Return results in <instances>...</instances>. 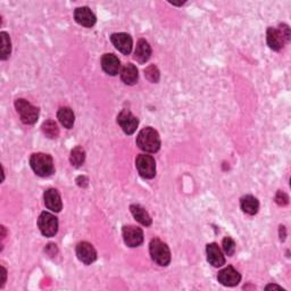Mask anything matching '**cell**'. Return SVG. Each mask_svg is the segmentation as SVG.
I'll use <instances>...</instances> for the list:
<instances>
[{"label": "cell", "instance_id": "1", "mask_svg": "<svg viewBox=\"0 0 291 291\" xmlns=\"http://www.w3.org/2000/svg\"><path fill=\"white\" fill-rule=\"evenodd\" d=\"M137 146L146 153H157L160 148V138L156 130L144 128L137 137Z\"/></svg>", "mask_w": 291, "mask_h": 291}, {"label": "cell", "instance_id": "2", "mask_svg": "<svg viewBox=\"0 0 291 291\" xmlns=\"http://www.w3.org/2000/svg\"><path fill=\"white\" fill-rule=\"evenodd\" d=\"M30 166L33 172L41 178L50 177L55 172L54 159L48 154L36 153L30 158Z\"/></svg>", "mask_w": 291, "mask_h": 291}, {"label": "cell", "instance_id": "3", "mask_svg": "<svg viewBox=\"0 0 291 291\" xmlns=\"http://www.w3.org/2000/svg\"><path fill=\"white\" fill-rule=\"evenodd\" d=\"M149 253L152 259L159 266H167L171 263V250L168 246L158 238H155L150 241Z\"/></svg>", "mask_w": 291, "mask_h": 291}, {"label": "cell", "instance_id": "4", "mask_svg": "<svg viewBox=\"0 0 291 291\" xmlns=\"http://www.w3.org/2000/svg\"><path fill=\"white\" fill-rule=\"evenodd\" d=\"M15 108L19 114L21 121L24 124L31 125L34 124L39 118V108L30 104L25 99H16L15 100Z\"/></svg>", "mask_w": 291, "mask_h": 291}, {"label": "cell", "instance_id": "5", "mask_svg": "<svg viewBox=\"0 0 291 291\" xmlns=\"http://www.w3.org/2000/svg\"><path fill=\"white\" fill-rule=\"evenodd\" d=\"M135 167L143 179H153L156 175V162L150 155H139L135 159Z\"/></svg>", "mask_w": 291, "mask_h": 291}, {"label": "cell", "instance_id": "6", "mask_svg": "<svg viewBox=\"0 0 291 291\" xmlns=\"http://www.w3.org/2000/svg\"><path fill=\"white\" fill-rule=\"evenodd\" d=\"M38 227L44 237L52 238L58 232V220L52 213L42 212L38 220Z\"/></svg>", "mask_w": 291, "mask_h": 291}, {"label": "cell", "instance_id": "7", "mask_svg": "<svg viewBox=\"0 0 291 291\" xmlns=\"http://www.w3.org/2000/svg\"><path fill=\"white\" fill-rule=\"evenodd\" d=\"M122 234L124 243L128 247H139L143 243V231L134 225H124Z\"/></svg>", "mask_w": 291, "mask_h": 291}, {"label": "cell", "instance_id": "8", "mask_svg": "<svg viewBox=\"0 0 291 291\" xmlns=\"http://www.w3.org/2000/svg\"><path fill=\"white\" fill-rule=\"evenodd\" d=\"M117 123L119 127L122 128L125 134L131 135L135 132V130L138 128L139 119L135 117L129 109H123L122 112L118 114Z\"/></svg>", "mask_w": 291, "mask_h": 291}, {"label": "cell", "instance_id": "9", "mask_svg": "<svg viewBox=\"0 0 291 291\" xmlns=\"http://www.w3.org/2000/svg\"><path fill=\"white\" fill-rule=\"evenodd\" d=\"M75 253H77L80 262H82L85 265H91L92 263L96 262L97 259L96 249H94L91 244H89L87 241H82L78 244Z\"/></svg>", "mask_w": 291, "mask_h": 291}, {"label": "cell", "instance_id": "10", "mask_svg": "<svg viewBox=\"0 0 291 291\" xmlns=\"http://www.w3.org/2000/svg\"><path fill=\"white\" fill-rule=\"evenodd\" d=\"M217 280L225 287H235L241 281V274L232 266H228L220 271L217 274Z\"/></svg>", "mask_w": 291, "mask_h": 291}, {"label": "cell", "instance_id": "11", "mask_svg": "<svg viewBox=\"0 0 291 291\" xmlns=\"http://www.w3.org/2000/svg\"><path fill=\"white\" fill-rule=\"evenodd\" d=\"M110 41L115 46L118 52H121L123 55H130L131 54L133 41L132 38L129 36L128 33H113L110 36Z\"/></svg>", "mask_w": 291, "mask_h": 291}, {"label": "cell", "instance_id": "12", "mask_svg": "<svg viewBox=\"0 0 291 291\" xmlns=\"http://www.w3.org/2000/svg\"><path fill=\"white\" fill-rule=\"evenodd\" d=\"M74 19L78 24L83 28H92L97 22L96 15H94L89 7H79L74 11Z\"/></svg>", "mask_w": 291, "mask_h": 291}, {"label": "cell", "instance_id": "13", "mask_svg": "<svg viewBox=\"0 0 291 291\" xmlns=\"http://www.w3.org/2000/svg\"><path fill=\"white\" fill-rule=\"evenodd\" d=\"M43 199H44V205H46V207L48 209L55 213L61 212L63 208V203L61 195H59L56 189L50 188L46 190L43 193Z\"/></svg>", "mask_w": 291, "mask_h": 291}, {"label": "cell", "instance_id": "14", "mask_svg": "<svg viewBox=\"0 0 291 291\" xmlns=\"http://www.w3.org/2000/svg\"><path fill=\"white\" fill-rule=\"evenodd\" d=\"M102 67L108 75L115 77L121 72V62L114 54H105L102 57Z\"/></svg>", "mask_w": 291, "mask_h": 291}, {"label": "cell", "instance_id": "15", "mask_svg": "<svg viewBox=\"0 0 291 291\" xmlns=\"http://www.w3.org/2000/svg\"><path fill=\"white\" fill-rule=\"evenodd\" d=\"M206 254H207L208 263L212 265V266L220 268L225 264V257L217 244L215 243L208 244L206 247Z\"/></svg>", "mask_w": 291, "mask_h": 291}, {"label": "cell", "instance_id": "16", "mask_svg": "<svg viewBox=\"0 0 291 291\" xmlns=\"http://www.w3.org/2000/svg\"><path fill=\"white\" fill-rule=\"evenodd\" d=\"M266 41L269 47L274 50V52H280L281 49L284 47L287 43L284 41L282 34L279 31V29L275 28H269L266 32Z\"/></svg>", "mask_w": 291, "mask_h": 291}, {"label": "cell", "instance_id": "17", "mask_svg": "<svg viewBox=\"0 0 291 291\" xmlns=\"http://www.w3.org/2000/svg\"><path fill=\"white\" fill-rule=\"evenodd\" d=\"M150 56H152V47L144 39H140L134 50V59L139 64H144L149 61Z\"/></svg>", "mask_w": 291, "mask_h": 291}, {"label": "cell", "instance_id": "18", "mask_svg": "<svg viewBox=\"0 0 291 291\" xmlns=\"http://www.w3.org/2000/svg\"><path fill=\"white\" fill-rule=\"evenodd\" d=\"M121 79L122 81L128 85H134L138 82L139 73L138 68L132 63L125 64L123 68L121 69Z\"/></svg>", "mask_w": 291, "mask_h": 291}, {"label": "cell", "instance_id": "19", "mask_svg": "<svg viewBox=\"0 0 291 291\" xmlns=\"http://www.w3.org/2000/svg\"><path fill=\"white\" fill-rule=\"evenodd\" d=\"M240 207H241L243 212L248 215H255L257 214L259 209V203L257 198H255L252 195H246L240 199Z\"/></svg>", "mask_w": 291, "mask_h": 291}, {"label": "cell", "instance_id": "20", "mask_svg": "<svg viewBox=\"0 0 291 291\" xmlns=\"http://www.w3.org/2000/svg\"><path fill=\"white\" fill-rule=\"evenodd\" d=\"M130 210H131L135 221H138L140 224L144 225V227H150V225H152L153 220L150 217V215L148 214L147 210H146L142 206H140L138 204H132L131 206H130Z\"/></svg>", "mask_w": 291, "mask_h": 291}, {"label": "cell", "instance_id": "21", "mask_svg": "<svg viewBox=\"0 0 291 291\" xmlns=\"http://www.w3.org/2000/svg\"><path fill=\"white\" fill-rule=\"evenodd\" d=\"M57 118L64 128L72 129L75 122V115L69 107H61L57 112Z\"/></svg>", "mask_w": 291, "mask_h": 291}, {"label": "cell", "instance_id": "22", "mask_svg": "<svg viewBox=\"0 0 291 291\" xmlns=\"http://www.w3.org/2000/svg\"><path fill=\"white\" fill-rule=\"evenodd\" d=\"M85 160V152L81 146H77L74 149H72L71 156H69V162L74 167L82 166Z\"/></svg>", "mask_w": 291, "mask_h": 291}, {"label": "cell", "instance_id": "23", "mask_svg": "<svg viewBox=\"0 0 291 291\" xmlns=\"http://www.w3.org/2000/svg\"><path fill=\"white\" fill-rule=\"evenodd\" d=\"M42 132L49 139H56L59 135V128L57 123L53 119H47L42 124Z\"/></svg>", "mask_w": 291, "mask_h": 291}, {"label": "cell", "instance_id": "24", "mask_svg": "<svg viewBox=\"0 0 291 291\" xmlns=\"http://www.w3.org/2000/svg\"><path fill=\"white\" fill-rule=\"evenodd\" d=\"M0 38H2V55H0V58H2V61H6L11 56L12 41L8 33L6 32L0 33Z\"/></svg>", "mask_w": 291, "mask_h": 291}, {"label": "cell", "instance_id": "25", "mask_svg": "<svg viewBox=\"0 0 291 291\" xmlns=\"http://www.w3.org/2000/svg\"><path fill=\"white\" fill-rule=\"evenodd\" d=\"M144 77L152 83H157L160 79L159 69L155 66V65H149V66L144 69Z\"/></svg>", "mask_w": 291, "mask_h": 291}, {"label": "cell", "instance_id": "26", "mask_svg": "<svg viewBox=\"0 0 291 291\" xmlns=\"http://www.w3.org/2000/svg\"><path fill=\"white\" fill-rule=\"evenodd\" d=\"M222 246H223L224 253L227 254L228 256H232L234 254V252H235V243H234V240L232 238L225 237L223 239Z\"/></svg>", "mask_w": 291, "mask_h": 291}, {"label": "cell", "instance_id": "27", "mask_svg": "<svg viewBox=\"0 0 291 291\" xmlns=\"http://www.w3.org/2000/svg\"><path fill=\"white\" fill-rule=\"evenodd\" d=\"M274 200H275V203L279 205V206H287V205L289 204L288 195L283 191H281V190H279L277 195H275Z\"/></svg>", "mask_w": 291, "mask_h": 291}, {"label": "cell", "instance_id": "28", "mask_svg": "<svg viewBox=\"0 0 291 291\" xmlns=\"http://www.w3.org/2000/svg\"><path fill=\"white\" fill-rule=\"evenodd\" d=\"M279 31L281 32V34H282L284 41H285V42H289V41H290V36H291V34H290V28L288 27V25L284 24V23L280 24V25H279Z\"/></svg>", "mask_w": 291, "mask_h": 291}, {"label": "cell", "instance_id": "29", "mask_svg": "<svg viewBox=\"0 0 291 291\" xmlns=\"http://www.w3.org/2000/svg\"><path fill=\"white\" fill-rule=\"evenodd\" d=\"M44 252H46L49 256H55L58 253V248L55 244H48L44 248Z\"/></svg>", "mask_w": 291, "mask_h": 291}, {"label": "cell", "instance_id": "30", "mask_svg": "<svg viewBox=\"0 0 291 291\" xmlns=\"http://www.w3.org/2000/svg\"><path fill=\"white\" fill-rule=\"evenodd\" d=\"M77 183H78L79 187L87 188L88 184H89V180L87 177H84V175H80V177L77 179Z\"/></svg>", "mask_w": 291, "mask_h": 291}, {"label": "cell", "instance_id": "31", "mask_svg": "<svg viewBox=\"0 0 291 291\" xmlns=\"http://www.w3.org/2000/svg\"><path fill=\"white\" fill-rule=\"evenodd\" d=\"M279 237L281 241H284L285 237H287V231H285V227H283V225H280L279 228Z\"/></svg>", "mask_w": 291, "mask_h": 291}, {"label": "cell", "instance_id": "32", "mask_svg": "<svg viewBox=\"0 0 291 291\" xmlns=\"http://www.w3.org/2000/svg\"><path fill=\"white\" fill-rule=\"evenodd\" d=\"M2 274H3V280H2V285H0V287L3 288L5 282H6V278H7V271L4 266H2Z\"/></svg>", "mask_w": 291, "mask_h": 291}, {"label": "cell", "instance_id": "33", "mask_svg": "<svg viewBox=\"0 0 291 291\" xmlns=\"http://www.w3.org/2000/svg\"><path fill=\"white\" fill-rule=\"evenodd\" d=\"M269 289H279V290L283 291L282 287H280V285H277V284H269V285H266V290H269Z\"/></svg>", "mask_w": 291, "mask_h": 291}, {"label": "cell", "instance_id": "34", "mask_svg": "<svg viewBox=\"0 0 291 291\" xmlns=\"http://www.w3.org/2000/svg\"><path fill=\"white\" fill-rule=\"evenodd\" d=\"M169 4H172L173 6H182L184 3H169Z\"/></svg>", "mask_w": 291, "mask_h": 291}]
</instances>
